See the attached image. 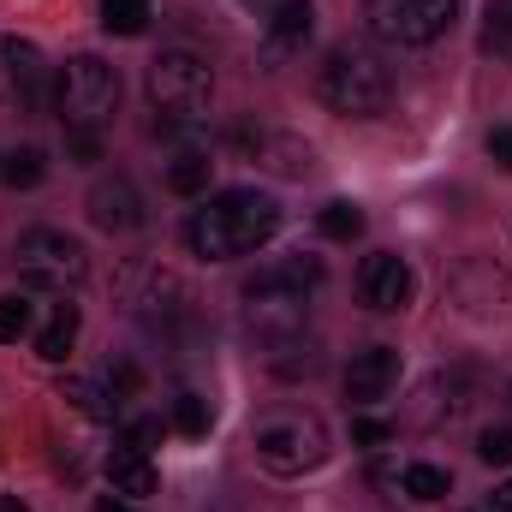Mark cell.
<instances>
[{
	"instance_id": "cell-1",
	"label": "cell",
	"mask_w": 512,
	"mask_h": 512,
	"mask_svg": "<svg viewBox=\"0 0 512 512\" xmlns=\"http://www.w3.org/2000/svg\"><path fill=\"white\" fill-rule=\"evenodd\" d=\"M274 233H280V203H274L268 191H251V185L215 191V197H209L203 209H191V221H185V245H191V256H203V262L251 256V251H262Z\"/></svg>"
},
{
	"instance_id": "cell-2",
	"label": "cell",
	"mask_w": 512,
	"mask_h": 512,
	"mask_svg": "<svg viewBox=\"0 0 512 512\" xmlns=\"http://www.w3.org/2000/svg\"><path fill=\"white\" fill-rule=\"evenodd\" d=\"M316 102L328 114H340V120H370V114H382L387 102H393V72H387L370 48H352L346 42V48H334L322 60Z\"/></svg>"
},
{
	"instance_id": "cell-3",
	"label": "cell",
	"mask_w": 512,
	"mask_h": 512,
	"mask_svg": "<svg viewBox=\"0 0 512 512\" xmlns=\"http://www.w3.org/2000/svg\"><path fill=\"white\" fill-rule=\"evenodd\" d=\"M256 465L274 471V477H304L328 459V423L316 411H298V405H280L268 417H256L251 429Z\"/></svg>"
},
{
	"instance_id": "cell-4",
	"label": "cell",
	"mask_w": 512,
	"mask_h": 512,
	"mask_svg": "<svg viewBox=\"0 0 512 512\" xmlns=\"http://www.w3.org/2000/svg\"><path fill=\"white\" fill-rule=\"evenodd\" d=\"M114 102H120V72L102 54H72L54 72V114L66 120V131H102Z\"/></svg>"
},
{
	"instance_id": "cell-5",
	"label": "cell",
	"mask_w": 512,
	"mask_h": 512,
	"mask_svg": "<svg viewBox=\"0 0 512 512\" xmlns=\"http://www.w3.org/2000/svg\"><path fill=\"white\" fill-rule=\"evenodd\" d=\"M143 90H149V102H155L161 114H191V120H203V108H209V96H215V66H209L203 54H191V48H161V54L149 60Z\"/></svg>"
},
{
	"instance_id": "cell-6",
	"label": "cell",
	"mask_w": 512,
	"mask_h": 512,
	"mask_svg": "<svg viewBox=\"0 0 512 512\" xmlns=\"http://www.w3.org/2000/svg\"><path fill=\"white\" fill-rule=\"evenodd\" d=\"M465 0H370L364 18H370V36L387 48H429L453 30Z\"/></svg>"
},
{
	"instance_id": "cell-7",
	"label": "cell",
	"mask_w": 512,
	"mask_h": 512,
	"mask_svg": "<svg viewBox=\"0 0 512 512\" xmlns=\"http://www.w3.org/2000/svg\"><path fill=\"white\" fill-rule=\"evenodd\" d=\"M12 262H18V274H24L30 286H42V292H72V286L90 274L84 245L66 239L60 227H30V233H18Z\"/></svg>"
},
{
	"instance_id": "cell-8",
	"label": "cell",
	"mask_w": 512,
	"mask_h": 512,
	"mask_svg": "<svg viewBox=\"0 0 512 512\" xmlns=\"http://www.w3.org/2000/svg\"><path fill=\"white\" fill-rule=\"evenodd\" d=\"M411 292H417V274H411V262L393 251H370L358 262V298H364V310H376V316H399L405 304H411Z\"/></svg>"
},
{
	"instance_id": "cell-9",
	"label": "cell",
	"mask_w": 512,
	"mask_h": 512,
	"mask_svg": "<svg viewBox=\"0 0 512 512\" xmlns=\"http://www.w3.org/2000/svg\"><path fill=\"white\" fill-rule=\"evenodd\" d=\"M90 221H96L102 233H137V227L149 221V209H143V191L131 185L126 173H114V179H96V185H90Z\"/></svg>"
},
{
	"instance_id": "cell-10",
	"label": "cell",
	"mask_w": 512,
	"mask_h": 512,
	"mask_svg": "<svg viewBox=\"0 0 512 512\" xmlns=\"http://www.w3.org/2000/svg\"><path fill=\"white\" fill-rule=\"evenodd\" d=\"M322 286V262L316 256H280L268 268H256L245 280V298H310Z\"/></svg>"
},
{
	"instance_id": "cell-11",
	"label": "cell",
	"mask_w": 512,
	"mask_h": 512,
	"mask_svg": "<svg viewBox=\"0 0 512 512\" xmlns=\"http://www.w3.org/2000/svg\"><path fill=\"white\" fill-rule=\"evenodd\" d=\"M399 387V352L393 346H364V352H352V364H346V399L352 405H376Z\"/></svg>"
},
{
	"instance_id": "cell-12",
	"label": "cell",
	"mask_w": 512,
	"mask_h": 512,
	"mask_svg": "<svg viewBox=\"0 0 512 512\" xmlns=\"http://www.w3.org/2000/svg\"><path fill=\"white\" fill-rule=\"evenodd\" d=\"M310 30H316V6H310V0H280V6L268 12V24H262V60H268V66L292 60V54L310 42Z\"/></svg>"
},
{
	"instance_id": "cell-13",
	"label": "cell",
	"mask_w": 512,
	"mask_h": 512,
	"mask_svg": "<svg viewBox=\"0 0 512 512\" xmlns=\"http://www.w3.org/2000/svg\"><path fill=\"white\" fill-rule=\"evenodd\" d=\"M108 489H114L120 501H131V507H143V501L161 489V471L149 465V453H137V447L120 441V447L108 453Z\"/></svg>"
},
{
	"instance_id": "cell-14",
	"label": "cell",
	"mask_w": 512,
	"mask_h": 512,
	"mask_svg": "<svg viewBox=\"0 0 512 512\" xmlns=\"http://www.w3.org/2000/svg\"><path fill=\"white\" fill-rule=\"evenodd\" d=\"M233 149H245L251 161L274 167V173H310V149L298 137H280V131H233Z\"/></svg>"
},
{
	"instance_id": "cell-15",
	"label": "cell",
	"mask_w": 512,
	"mask_h": 512,
	"mask_svg": "<svg viewBox=\"0 0 512 512\" xmlns=\"http://www.w3.org/2000/svg\"><path fill=\"white\" fill-rule=\"evenodd\" d=\"M0 60H6V78H12L18 102H24V108H42V78H48V66H42V48L12 36V42L0 48Z\"/></svg>"
},
{
	"instance_id": "cell-16",
	"label": "cell",
	"mask_w": 512,
	"mask_h": 512,
	"mask_svg": "<svg viewBox=\"0 0 512 512\" xmlns=\"http://www.w3.org/2000/svg\"><path fill=\"white\" fill-rule=\"evenodd\" d=\"M72 346H78V304H54V316H48L42 334H36V358H42V364H66Z\"/></svg>"
},
{
	"instance_id": "cell-17",
	"label": "cell",
	"mask_w": 512,
	"mask_h": 512,
	"mask_svg": "<svg viewBox=\"0 0 512 512\" xmlns=\"http://www.w3.org/2000/svg\"><path fill=\"white\" fill-rule=\"evenodd\" d=\"M209 173H215V161H209V149H179L173 161H167V191L173 197H203L209 191Z\"/></svg>"
},
{
	"instance_id": "cell-18",
	"label": "cell",
	"mask_w": 512,
	"mask_h": 512,
	"mask_svg": "<svg viewBox=\"0 0 512 512\" xmlns=\"http://www.w3.org/2000/svg\"><path fill=\"white\" fill-rule=\"evenodd\" d=\"M60 399H66L78 417H90V423H114V411H120V399H114L108 387L84 382V376H66V382H60Z\"/></svg>"
},
{
	"instance_id": "cell-19",
	"label": "cell",
	"mask_w": 512,
	"mask_h": 512,
	"mask_svg": "<svg viewBox=\"0 0 512 512\" xmlns=\"http://www.w3.org/2000/svg\"><path fill=\"white\" fill-rule=\"evenodd\" d=\"M477 48H483V54H489L495 66H512V0H489Z\"/></svg>"
},
{
	"instance_id": "cell-20",
	"label": "cell",
	"mask_w": 512,
	"mask_h": 512,
	"mask_svg": "<svg viewBox=\"0 0 512 512\" xmlns=\"http://www.w3.org/2000/svg\"><path fill=\"white\" fill-rule=\"evenodd\" d=\"M0 179H6L12 191H30V185L48 179V155H42L36 143H24V149H12V155L0 161Z\"/></svg>"
},
{
	"instance_id": "cell-21",
	"label": "cell",
	"mask_w": 512,
	"mask_h": 512,
	"mask_svg": "<svg viewBox=\"0 0 512 512\" xmlns=\"http://www.w3.org/2000/svg\"><path fill=\"white\" fill-rule=\"evenodd\" d=\"M149 0H102V30L108 36H143L149 30Z\"/></svg>"
},
{
	"instance_id": "cell-22",
	"label": "cell",
	"mask_w": 512,
	"mask_h": 512,
	"mask_svg": "<svg viewBox=\"0 0 512 512\" xmlns=\"http://www.w3.org/2000/svg\"><path fill=\"white\" fill-rule=\"evenodd\" d=\"M209 423H215V411H209V399H203V393H179V399H173V429H179V435L203 441V435H209Z\"/></svg>"
},
{
	"instance_id": "cell-23",
	"label": "cell",
	"mask_w": 512,
	"mask_h": 512,
	"mask_svg": "<svg viewBox=\"0 0 512 512\" xmlns=\"http://www.w3.org/2000/svg\"><path fill=\"white\" fill-rule=\"evenodd\" d=\"M447 489H453V477L441 465H405V495L411 501H441Z\"/></svg>"
},
{
	"instance_id": "cell-24",
	"label": "cell",
	"mask_w": 512,
	"mask_h": 512,
	"mask_svg": "<svg viewBox=\"0 0 512 512\" xmlns=\"http://www.w3.org/2000/svg\"><path fill=\"white\" fill-rule=\"evenodd\" d=\"M30 316H36V304H30L24 292H6V298H0V346L24 340V334H30Z\"/></svg>"
},
{
	"instance_id": "cell-25",
	"label": "cell",
	"mask_w": 512,
	"mask_h": 512,
	"mask_svg": "<svg viewBox=\"0 0 512 512\" xmlns=\"http://www.w3.org/2000/svg\"><path fill=\"white\" fill-rule=\"evenodd\" d=\"M316 227H322L328 239H358V233H364V209H358V203H328Z\"/></svg>"
},
{
	"instance_id": "cell-26",
	"label": "cell",
	"mask_w": 512,
	"mask_h": 512,
	"mask_svg": "<svg viewBox=\"0 0 512 512\" xmlns=\"http://www.w3.org/2000/svg\"><path fill=\"white\" fill-rule=\"evenodd\" d=\"M108 393L126 405V399H137L143 393V370L131 364V358H108Z\"/></svg>"
},
{
	"instance_id": "cell-27",
	"label": "cell",
	"mask_w": 512,
	"mask_h": 512,
	"mask_svg": "<svg viewBox=\"0 0 512 512\" xmlns=\"http://www.w3.org/2000/svg\"><path fill=\"white\" fill-rule=\"evenodd\" d=\"M477 459L483 465H512V429H483L477 435Z\"/></svg>"
},
{
	"instance_id": "cell-28",
	"label": "cell",
	"mask_w": 512,
	"mask_h": 512,
	"mask_svg": "<svg viewBox=\"0 0 512 512\" xmlns=\"http://www.w3.org/2000/svg\"><path fill=\"white\" fill-rule=\"evenodd\" d=\"M352 441H358V447H382V441H393V423L364 411V417H352Z\"/></svg>"
},
{
	"instance_id": "cell-29",
	"label": "cell",
	"mask_w": 512,
	"mask_h": 512,
	"mask_svg": "<svg viewBox=\"0 0 512 512\" xmlns=\"http://www.w3.org/2000/svg\"><path fill=\"white\" fill-rule=\"evenodd\" d=\"M155 441H161V417H131V423H126V447L149 453Z\"/></svg>"
},
{
	"instance_id": "cell-30",
	"label": "cell",
	"mask_w": 512,
	"mask_h": 512,
	"mask_svg": "<svg viewBox=\"0 0 512 512\" xmlns=\"http://www.w3.org/2000/svg\"><path fill=\"white\" fill-rule=\"evenodd\" d=\"M66 149H72L78 161H96V155H102V131H66Z\"/></svg>"
},
{
	"instance_id": "cell-31",
	"label": "cell",
	"mask_w": 512,
	"mask_h": 512,
	"mask_svg": "<svg viewBox=\"0 0 512 512\" xmlns=\"http://www.w3.org/2000/svg\"><path fill=\"white\" fill-rule=\"evenodd\" d=\"M489 155H495V167H507V173H512V126L489 131Z\"/></svg>"
},
{
	"instance_id": "cell-32",
	"label": "cell",
	"mask_w": 512,
	"mask_h": 512,
	"mask_svg": "<svg viewBox=\"0 0 512 512\" xmlns=\"http://www.w3.org/2000/svg\"><path fill=\"white\" fill-rule=\"evenodd\" d=\"M489 507H495V512H512V483H501V489L489 495Z\"/></svg>"
},
{
	"instance_id": "cell-33",
	"label": "cell",
	"mask_w": 512,
	"mask_h": 512,
	"mask_svg": "<svg viewBox=\"0 0 512 512\" xmlns=\"http://www.w3.org/2000/svg\"><path fill=\"white\" fill-rule=\"evenodd\" d=\"M96 512H137V507H131V501H120V495H114V501H96Z\"/></svg>"
},
{
	"instance_id": "cell-34",
	"label": "cell",
	"mask_w": 512,
	"mask_h": 512,
	"mask_svg": "<svg viewBox=\"0 0 512 512\" xmlns=\"http://www.w3.org/2000/svg\"><path fill=\"white\" fill-rule=\"evenodd\" d=\"M0 512H30V507H24L18 495H0Z\"/></svg>"
}]
</instances>
